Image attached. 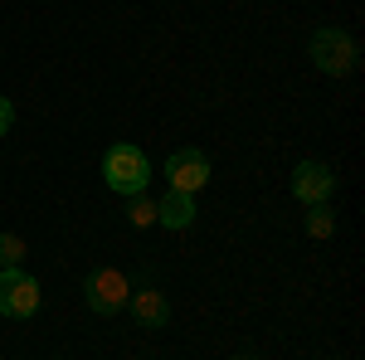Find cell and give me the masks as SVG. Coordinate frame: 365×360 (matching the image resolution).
<instances>
[{
	"label": "cell",
	"mask_w": 365,
	"mask_h": 360,
	"mask_svg": "<svg viewBox=\"0 0 365 360\" xmlns=\"http://www.w3.org/2000/svg\"><path fill=\"white\" fill-rule=\"evenodd\" d=\"M103 175H108V185L117 195H141L146 180H151V166H146V156H141L137 146L117 141L113 151H108V161H103Z\"/></svg>",
	"instance_id": "1"
},
{
	"label": "cell",
	"mask_w": 365,
	"mask_h": 360,
	"mask_svg": "<svg viewBox=\"0 0 365 360\" xmlns=\"http://www.w3.org/2000/svg\"><path fill=\"white\" fill-rule=\"evenodd\" d=\"M312 63H317L322 73H331V78H346V73L356 68V39H351L346 29H322V34L312 39Z\"/></svg>",
	"instance_id": "2"
},
{
	"label": "cell",
	"mask_w": 365,
	"mask_h": 360,
	"mask_svg": "<svg viewBox=\"0 0 365 360\" xmlns=\"http://www.w3.org/2000/svg\"><path fill=\"white\" fill-rule=\"evenodd\" d=\"M88 307L98 312V317H113V312H122L127 307V297H132V282H127V273L122 268H98V273L88 277Z\"/></svg>",
	"instance_id": "3"
},
{
	"label": "cell",
	"mask_w": 365,
	"mask_h": 360,
	"mask_svg": "<svg viewBox=\"0 0 365 360\" xmlns=\"http://www.w3.org/2000/svg\"><path fill=\"white\" fill-rule=\"evenodd\" d=\"M0 312L5 317H34L39 312V282L20 268H0Z\"/></svg>",
	"instance_id": "4"
},
{
	"label": "cell",
	"mask_w": 365,
	"mask_h": 360,
	"mask_svg": "<svg viewBox=\"0 0 365 360\" xmlns=\"http://www.w3.org/2000/svg\"><path fill=\"white\" fill-rule=\"evenodd\" d=\"M166 180H170V190L195 195L200 185L210 180V156H205V151H195V146H185V151H170V161H166Z\"/></svg>",
	"instance_id": "5"
},
{
	"label": "cell",
	"mask_w": 365,
	"mask_h": 360,
	"mask_svg": "<svg viewBox=\"0 0 365 360\" xmlns=\"http://www.w3.org/2000/svg\"><path fill=\"white\" fill-rule=\"evenodd\" d=\"M336 190V175L331 166H322V161H302V166L292 170V195L302 200V205H327V195Z\"/></svg>",
	"instance_id": "6"
},
{
	"label": "cell",
	"mask_w": 365,
	"mask_h": 360,
	"mask_svg": "<svg viewBox=\"0 0 365 360\" xmlns=\"http://www.w3.org/2000/svg\"><path fill=\"white\" fill-rule=\"evenodd\" d=\"M156 224H166V229H190V224H195V195L170 190L166 200H156Z\"/></svg>",
	"instance_id": "7"
},
{
	"label": "cell",
	"mask_w": 365,
	"mask_h": 360,
	"mask_svg": "<svg viewBox=\"0 0 365 360\" xmlns=\"http://www.w3.org/2000/svg\"><path fill=\"white\" fill-rule=\"evenodd\" d=\"M127 307L137 312V322H141V326H161V322H166V297H161L156 287H141V292L132 287Z\"/></svg>",
	"instance_id": "8"
},
{
	"label": "cell",
	"mask_w": 365,
	"mask_h": 360,
	"mask_svg": "<svg viewBox=\"0 0 365 360\" xmlns=\"http://www.w3.org/2000/svg\"><path fill=\"white\" fill-rule=\"evenodd\" d=\"M307 234H312V239H331V234H336V215H331L327 205H312V215H307Z\"/></svg>",
	"instance_id": "9"
},
{
	"label": "cell",
	"mask_w": 365,
	"mask_h": 360,
	"mask_svg": "<svg viewBox=\"0 0 365 360\" xmlns=\"http://www.w3.org/2000/svg\"><path fill=\"white\" fill-rule=\"evenodd\" d=\"M132 205H127V220L137 224V229H146V224H156V200H146V190L141 195H127Z\"/></svg>",
	"instance_id": "10"
},
{
	"label": "cell",
	"mask_w": 365,
	"mask_h": 360,
	"mask_svg": "<svg viewBox=\"0 0 365 360\" xmlns=\"http://www.w3.org/2000/svg\"><path fill=\"white\" fill-rule=\"evenodd\" d=\"M25 258V239L20 234H0V268H20Z\"/></svg>",
	"instance_id": "11"
},
{
	"label": "cell",
	"mask_w": 365,
	"mask_h": 360,
	"mask_svg": "<svg viewBox=\"0 0 365 360\" xmlns=\"http://www.w3.org/2000/svg\"><path fill=\"white\" fill-rule=\"evenodd\" d=\"M0 132H10V103L0 98Z\"/></svg>",
	"instance_id": "12"
}]
</instances>
